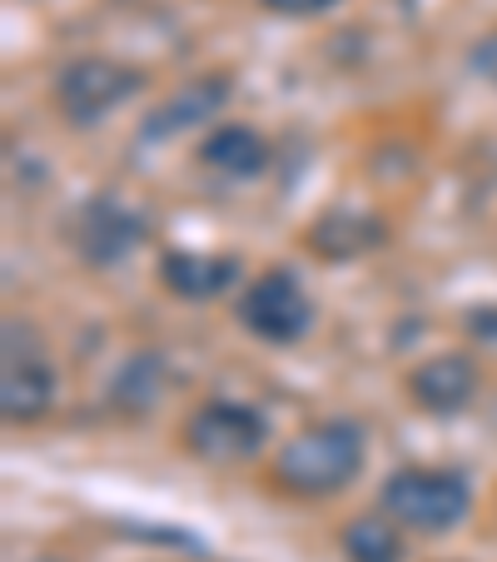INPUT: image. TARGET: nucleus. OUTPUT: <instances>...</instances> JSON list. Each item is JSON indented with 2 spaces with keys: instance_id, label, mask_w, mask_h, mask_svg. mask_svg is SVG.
I'll list each match as a JSON object with an SVG mask.
<instances>
[{
  "instance_id": "obj_1",
  "label": "nucleus",
  "mask_w": 497,
  "mask_h": 562,
  "mask_svg": "<svg viewBox=\"0 0 497 562\" xmlns=\"http://www.w3.org/2000/svg\"><path fill=\"white\" fill-rule=\"evenodd\" d=\"M369 468V434L359 418H314L294 438L274 448L269 477L289 498H334V493L353 488L359 473Z\"/></svg>"
},
{
  "instance_id": "obj_2",
  "label": "nucleus",
  "mask_w": 497,
  "mask_h": 562,
  "mask_svg": "<svg viewBox=\"0 0 497 562\" xmlns=\"http://www.w3.org/2000/svg\"><path fill=\"white\" fill-rule=\"evenodd\" d=\"M379 513H388L403 532L443 538V532L463 528L473 513V483H467V473L438 463L393 468L379 488Z\"/></svg>"
},
{
  "instance_id": "obj_3",
  "label": "nucleus",
  "mask_w": 497,
  "mask_h": 562,
  "mask_svg": "<svg viewBox=\"0 0 497 562\" xmlns=\"http://www.w3.org/2000/svg\"><path fill=\"white\" fill-rule=\"evenodd\" d=\"M55 363L45 353L41 334L31 329V318H5L0 329V414L11 428L41 424L55 408Z\"/></svg>"
},
{
  "instance_id": "obj_4",
  "label": "nucleus",
  "mask_w": 497,
  "mask_h": 562,
  "mask_svg": "<svg viewBox=\"0 0 497 562\" xmlns=\"http://www.w3.org/2000/svg\"><path fill=\"white\" fill-rule=\"evenodd\" d=\"M139 90H145V70L115 60V55H80V60L60 65L50 95L70 130H95L100 120L125 110Z\"/></svg>"
},
{
  "instance_id": "obj_5",
  "label": "nucleus",
  "mask_w": 497,
  "mask_h": 562,
  "mask_svg": "<svg viewBox=\"0 0 497 562\" xmlns=\"http://www.w3.org/2000/svg\"><path fill=\"white\" fill-rule=\"evenodd\" d=\"M269 414L249 398H204L180 428L184 453L210 468H239L269 448Z\"/></svg>"
},
{
  "instance_id": "obj_6",
  "label": "nucleus",
  "mask_w": 497,
  "mask_h": 562,
  "mask_svg": "<svg viewBox=\"0 0 497 562\" xmlns=\"http://www.w3.org/2000/svg\"><path fill=\"white\" fill-rule=\"evenodd\" d=\"M234 314H239L244 334L269 344V349H289V344L308 339V329H314V299H308L298 269H289V265L259 269V274L244 284Z\"/></svg>"
},
{
  "instance_id": "obj_7",
  "label": "nucleus",
  "mask_w": 497,
  "mask_h": 562,
  "mask_svg": "<svg viewBox=\"0 0 497 562\" xmlns=\"http://www.w3.org/2000/svg\"><path fill=\"white\" fill-rule=\"evenodd\" d=\"M149 239V214L125 194H90L70 220V245L90 269H115Z\"/></svg>"
},
{
  "instance_id": "obj_8",
  "label": "nucleus",
  "mask_w": 497,
  "mask_h": 562,
  "mask_svg": "<svg viewBox=\"0 0 497 562\" xmlns=\"http://www.w3.org/2000/svg\"><path fill=\"white\" fill-rule=\"evenodd\" d=\"M229 100H234V75L229 70L194 75V80H184L180 90H170V95L145 115V125H139V145H170V139L190 135V130H200V125L214 130Z\"/></svg>"
},
{
  "instance_id": "obj_9",
  "label": "nucleus",
  "mask_w": 497,
  "mask_h": 562,
  "mask_svg": "<svg viewBox=\"0 0 497 562\" xmlns=\"http://www.w3.org/2000/svg\"><path fill=\"white\" fill-rule=\"evenodd\" d=\"M483 393V369H477L473 353H433L418 369L408 373V398L413 408H423L433 418H453L463 408H473V398Z\"/></svg>"
},
{
  "instance_id": "obj_10",
  "label": "nucleus",
  "mask_w": 497,
  "mask_h": 562,
  "mask_svg": "<svg viewBox=\"0 0 497 562\" xmlns=\"http://www.w3.org/2000/svg\"><path fill=\"white\" fill-rule=\"evenodd\" d=\"M239 255H204V249H165L159 255V284L184 304H210L239 284Z\"/></svg>"
},
{
  "instance_id": "obj_11",
  "label": "nucleus",
  "mask_w": 497,
  "mask_h": 562,
  "mask_svg": "<svg viewBox=\"0 0 497 562\" xmlns=\"http://www.w3.org/2000/svg\"><path fill=\"white\" fill-rule=\"evenodd\" d=\"M383 239H388V224L369 210H353V204H334V210H324L304 234V245L314 249L318 259H339V265L383 249Z\"/></svg>"
},
{
  "instance_id": "obj_12",
  "label": "nucleus",
  "mask_w": 497,
  "mask_h": 562,
  "mask_svg": "<svg viewBox=\"0 0 497 562\" xmlns=\"http://www.w3.org/2000/svg\"><path fill=\"white\" fill-rule=\"evenodd\" d=\"M200 165L219 180H259L269 170V139L255 125L224 120V125L204 130L200 139Z\"/></svg>"
},
{
  "instance_id": "obj_13",
  "label": "nucleus",
  "mask_w": 497,
  "mask_h": 562,
  "mask_svg": "<svg viewBox=\"0 0 497 562\" xmlns=\"http://www.w3.org/2000/svg\"><path fill=\"white\" fill-rule=\"evenodd\" d=\"M339 548L349 562H403L408 558V532L388 513H353L339 532Z\"/></svg>"
},
{
  "instance_id": "obj_14",
  "label": "nucleus",
  "mask_w": 497,
  "mask_h": 562,
  "mask_svg": "<svg viewBox=\"0 0 497 562\" xmlns=\"http://www.w3.org/2000/svg\"><path fill=\"white\" fill-rule=\"evenodd\" d=\"M159 389H165V359H159V353H135V359L120 369L110 398H115L125 414H149V408L159 404Z\"/></svg>"
},
{
  "instance_id": "obj_15",
  "label": "nucleus",
  "mask_w": 497,
  "mask_h": 562,
  "mask_svg": "<svg viewBox=\"0 0 497 562\" xmlns=\"http://www.w3.org/2000/svg\"><path fill=\"white\" fill-rule=\"evenodd\" d=\"M269 15H284V21H314V15H328L343 0H259Z\"/></svg>"
},
{
  "instance_id": "obj_16",
  "label": "nucleus",
  "mask_w": 497,
  "mask_h": 562,
  "mask_svg": "<svg viewBox=\"0 0 497 562\" xmlns=\"http://www.w3.org/2000/svg\"><path fill=\"white\" fill-rule=\"evenodd\" d=\"M467 334L483 344H497V304H477L467 308Z\"/></svg>"
},
{
  "instance_id": "obj_17",
  "label": "nucleus",
  "mask_w": 497,
  "mask_h": 562,
  "mask_svg": "<svg viewBox=\"0 0 497 562\" xmlns=\"http://www.w3.org/2000/svg\"><path fill=\"white\" fill-rule=\"evenodd\" d=\"M473 65H477V70L487 75V80H497V41H483V45H477Z\"/></svg>"
},
{
  "instance_id": "obj_18",
  "label": "nucleus",
  "mask_w": 497,
  "mask_h": 562,
  "mask_svg": "<svg viewBox=\"0 0 497 562\" xmlns=\"http://www.w3.org/2000/svg\"><path fill=\"white\" fill-rule=\"evenodd\" d=\"M35 562H65V558H35Z\"/></svg>"
}]
</instances>
